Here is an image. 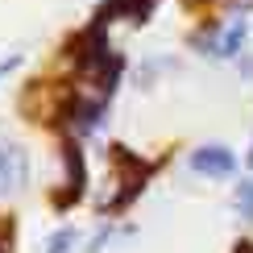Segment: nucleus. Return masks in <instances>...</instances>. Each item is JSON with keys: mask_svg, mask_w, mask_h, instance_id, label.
Wrapping results in <instances>:
<instances>
[{"mask_svg": "<svg viewBox=\"0 0 253 253\" xmlns=\"http://www.w3.org/2000/svg\"><path fill=\"white\" fill-rule=\"evenodd\" d=\"M158 166H162V162H145V158H137L129 145H112V183H117V195L100 204V216L125 212V208L145 191V183L154 178Z\"/></svg>", "mask_w": 253, "mask_h": 253, "instance_id": "obj_1", "label": "nucleus"}, {"mask_svg": "<svg viewBox=\"0 0 253 253\" xmlns=\"http://www.w3.org/2000/svg\"><path fill=\"white\" fill-rule=\"evenodd\" d=\"M62 166H67V178H62V191H54V208H75L87 191V158L75 137L62 145Z\"/></svg>", "mask_w": 253, "mask_h": 253, "instance_id": "obj_2", "label": "nucleus"}, {"mask_svg": "<svg viewBox=\"0 0 253 253\" xmlns=\"http://www.w3.org/2000/svg\"><path fill=\"white\" fill-rule=\"evenodd\" d=\"M100 117H104V100H96V96H75L71 91V100L62 104V129H67L71 137H87V133H96L100 129Z\"/></svg>", "mask_w": 253, "mask_h": 253, "instance_id": "obj_3", "label": "nucleus"}, {"mask_svg": "<svg viewBox=\"0 0 253 253\" xmlns=\"http://www.w3.org/2000/svg\"><path fill=\"white\" fill-rule=\"evenodd\" d=\"M191 170L208 178H233L237 174V154L228 145H199L191 150Z\"/></svg>", "mask_w": 253, "mask_h": 253, "instance_id": "obj_4", "label": "nucleus"}, {"mask_svg": "<svg viewBox=\"0 0 253 253\" xmlns=\"http://www.w3.org/2000/svg\"><path fill=\"white\" fill-rule=\"evenodd\" d=\"M29 178V158L17 145H0V195H17Z\"/></svg>", "mask_w": 253, "mask_h": 253, "instance_id": "obj_5", "label": "nucleus"}, {"mask_svg": "<svg viewBox=\"0 0 253 253\" xmlns=\"http://www.w3.org/2000/svg\"><path fill=\"white\" fill-rule=\"evenodd\" d=\"M245 21H237V25H228L224 34L216 38V50H212V58H237L241 54V46H245Z\"/></svg>", "mask_w": 253, "mask_h": 253, "instance_id": "obj_6", "label": "nucleus"}, {"mask_svg": "<svg viewBox=\"0 0 253 253\" xmlns=\"http://www.w3.org/2000/svg\"><path fill=\"white\" fill-rule=\"evenodd\" d=\"M75 245H79V228H71V224H67V228H58V233L46 241V253H71Z\"/></svg>", "mask_w": 253, "mask_h": 253, "instance_id": "obj_7", "label": "nucleus"}, {"mask_svg": "<svg viewBox=\"0 0 253 253\" xmlns=\"http://www.w3.org/2000/svg\"><path fill=\"white\" fill-rule=\"evenodd\" d=\"M237 216L253 220V178H237Z\"/></svg>", "mask_w": 253, "mask_h": 253, "instance_id": "obj_8", "label": "nucleus"}, {"mask_svg": "<svg viewBox=\"0 0 253 253\" xmlns=\"http://www.w3.org/2000/svg\"><path fill=\"white\" fill-rule=\"evenodd\" d=\"M17 67H21V58H17V54H13V58H4V62H0V79H4L8 71H17Z\"/></svg>", "mask_w": 253, "mask_h": 253, "instance_id": "obj_9", "label": "nucleus"}, {"mask_svg": "<svg viewBox=\"0 0 253 253\" xmlns=\"http://www.w3.org/2000/svg\"><path fill=\"white\" fill-rule=\"evenodd\" d=\"M233 253H253V241H237V245H233Z\"/></svg>", "mask_w": 253, "mask_h": 253, "instance_id": "obj_10", "label": "nucleus"}, {"mask_svg": "<svg viewBox=\"0 0 253 253\" xmlns=\"http://www.w3.org/2000/svg\"><path fill=\"white\" fill-rule=\"evenodd\" d=\"M249 166H253V150H249Z\"/></svg>", "mask_w": 253, "mask_h": 253, "instance_id": "obj_11", "label": "nucleus"}]
</instances>
